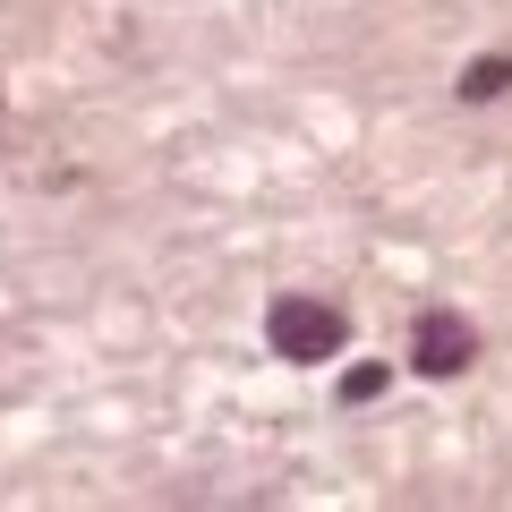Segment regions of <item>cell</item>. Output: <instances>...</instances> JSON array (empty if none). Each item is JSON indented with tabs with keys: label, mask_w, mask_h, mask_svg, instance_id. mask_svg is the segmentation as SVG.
<instances>
[{
	"label": "cell",
	"mask_w": 512,
	"mask_h": 512,
	"mask_svg": "<svg viewBox=\"0 0 512 512\" xmlns=\"http://www.w3.org/2000/svg\"><path fill=\"white\" fill-rule=\"evenodd\" d=\"M342 393H350V402H376V393H384V367H350Z\"/></svg>",
	"instance_id": "cell-4"
},
{
	"label": "cell",
	"mask_w": 512,
	"mask_h": 512,
	"mask_svg": "<svg viewBox=\"0 0 512 512\" xmlns=\"http://www.w3.org/2000/svg\"><path fill=\"white\" fill-rule=\"evenodd\" d=\"M265 342L282 359H333L342 350V308H325V299H274L265 308Z\"/></svg>",
	"instance_id": "cell-1"
},
{
	"label": "cell",
	"mask_w": 512,
	"mask_h": 512,
	"mask_svg": "<svg viewBox=\"0 0 512 512\" xmlns=\"http://www.w3.org/2000/svg\"><path fill=\"white\" fill-rule=\"evenodd\" d=\"M470 325H461V316H427L419 325V342H410V367H419V376H461V367H470Z\"/></svg>",
	"instance_id": "cell-2"
},
{
	"label": "cell",
	"mask_w": 512,
	"mask_h": 512,
	"mask_svg": "<svg viewBox=\"0 0 512 512\" xmlns=\"http://www.w3.org/2000/svg\"><path fill=\"white\" fill-rule=\"evenodd\" d=\"M504 86H512V60H470L461 69V103H495Z\"/></svg>",
	"instance_id": "cell-3"
}]
</instances>
